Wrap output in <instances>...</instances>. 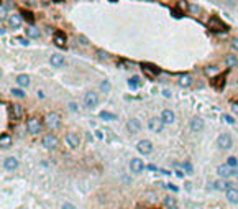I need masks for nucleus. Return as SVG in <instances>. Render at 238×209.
I'll return each mask as SVG.
<instances>
[{
	"label": "nucleus",
	"mask_w": 238,
	"mask_h": 209,
	"mask_svg": "<svg viewBox=\"0 0 238 209\" xmlns=\"http://www.w3.org/2000/svg\"><path fill=\"white\" fill-rule=\"evenodd\" d=\"M208 28H210L212 31H215V33H222V31L228 30V25L223 23L220 18H217V17H212V18L208 20Z\"/></svg>",
	"instance_id": "1"
},
{
	"label": "nucleus",
	"mask_w": 238,
	"mask_h": 209,
	"mask_svg": "<svg viewBox=\"0 0 238 209\" xmlns=\"http://www.w3.org/2000/svg\"><path fill=\"white\" fill-rule=\"evenodd\" d=\"M26 129L31 135H38L41 132V122H39L38 117H30L26 120Z\"/></svg>",
	"instance_id": "2"
},
{
	"label": "nucleus",
	"mask_w": 238,
	"mask_h": 209,
	"mask_svg": "<svg viewBox=\"0 0 238 209\" xmlns=\"http://www.w3.org/2000/svg\"><path fill=\"white\" fill-rule=\"evenodd\" d=\"M44 124L46 127H49V129H57L61 124V117H59V114H56V112H49V114H46V117H44Z\"/></svg>",
	"instance_id": "3"
},
{
	"label": "nucleus",
	"mask_w": 238,
	"mask_h": 209,
	"mask_svg": "<svg viewBox=\"0 0 238 209\" xmlns=\"http://www.w3.org/2000/svg\"><path fill=\"white\" fill-rule=\"evenodd\" d=\"M217 147L220 150H230L231 148V137L228 135V133H222V135H218Z\"/></svg>",
	"instance_id": "4"
},
{
	"label": "nucleus",
	"mask_w": 238,
	"mask_h": 209,
	"mask_svg": "<svg viewBox=\"0 0 238 209\" xmlns=\"http://www.w3.org/2000/svg\"><path fill=\"white\" fill-rule=\"evenodd\" d=\"M97 102H98V96L95 94L94 91H89V92H85V97H84V104H85V107H89V109H94L97 106Z\"/></svg>",
	"instance_id": "5"
},
{
	"label": "nucleus",
	"mask_w": 238,
	"mask_h": 209,
	"mask_svg": "<svg viewBox=\"0 0 238 209\" xmlns=\"http://www.w3.org/2000/svg\"><path fill=\"white\" fill-rule=\"evenodd\" d=\"M148 127H149V130H153L154 133H159L162 130V127H164V122H162L161 117H153V119H149Z\"/></svg>",
	"instance_id": "6"
},
{
	"label": "nucleus",
	"mask_w": 238,
	"mask_h": 209,
	"mask_svg": "<svg viewBox=\"0 0 238 209\" xmlns=\"http://www.w3.org/2000/svg\"><path fill=\"white\" fill-rule=\"evenodd\" d=\"M64 140H66V143H67V147H71V148H77V147H79V143H80L79 135H77V133H74V132L66 133Z\"/></svg>",
	"instance_id": "7"
},
{
	"label": "nucleus",
	"mask_w": 238,
	"mask_h": 209,
	"mask_svg": "<svg viewBox=\"0 0 238 209\" xmlns=\"http://www.w3.org/2000/svg\"><path fill=\"white\" fill-rule=\"evenodd\" d=\"M57 142H59V140H57L56 135H53V133H48V135H44V138H43V147L48 148V150H53V148H56Z\"/></svg>",
	"instance_id": "8"
},
{
	"label": "nucleus",
	"mask_w": 238,
	"mask_h": 209,
	"mask_svg": "<svg viewBox=\"0 0 238 209\" xmlns=\"http://www.w3.org/2000/svg\"><path fill=\"white\" fill-rule=\"evenodd\" d=\"M136 148H138V152H140L141 155H149L153 152V145L149 140H140L136 145Z\"/></svg>",
	"instance_id": "9"
},
{
	"label": "nucleus",
	"mask_w": 238,
	"mask_h": 209,
	"mask_svg": "<svg viewBox=\"0 0 238 209\" xmlns=\"http://www.w3.org/2000/svg\"><path fill=\"white\" fill-rule=\"evenodd\" d=\"M233 168L235 166H230V165H220L217 168V173L222 178H230V176H233Z\"/></svg>",
	"instance_id": "10"
},
{
	"label": "nucleus",
	"mask_w": 238,
	"mask_h": 209,
	"mask_svg": "<svg viewBox=\"0 0 238 209\" xmlns=\"http://www.w3.org/2000/svg\"><path fill=\"white\" fill-rule=\"evenodd\" d=\"M130 170L131 173H141L144 170V163H143V160L141 158H133L130 161Z\"/></svg>",
	"instance_id": "11"
},
{
	"label": "nucleus",
	"mask_w": 238,
	"mask_h": 209,
	"mask_svg": "<svg viewBox=\"0 0 238 209\" xmlns=\"http://www.w3.org/2000/svg\"><path fill=\"white\" fill-rule=\"evenodd\" d=\"M10 115H11V119H15V120H18L21 119V115H23V109L18 102H13L10 106Z\"/></svg>",
	"instance_id": "12"
},
{
	"label": "nucleus",
	"mask_w": 238,
	"mask_h": 209,
	"mask_svg": "<svg viewBox=\"0 0 238 209\" xmlns=\"http://www.w3.org/2000/svg\"><path fill=\"white\" fill-rule=\"evenodd\" d=\"M18 166H20V163H18V160H16L15 156H8V158L3 161V168L8 170V171H15Z\"/></svg>",
	"instance_id": "13"
},
{
	"label": "nucleus",
	"mask_w": 238,
	"mask_h": 209,
	"mask_svg": "<svg viewBox=\"0 0 238 209\" xmlns=\"http://www.w3.org/2000/svg\"><path fill=\"white\" fill-rule=\"evenodd\" d=\"M189 127L192 132H200L202 129H204V120H202L200 117H192L189 122Z\"/></svg>",
	"instance_id": "14"
},
{
	"label": "nucleus",
	"mask_w": 238,
	"mask_h": 209,
	"mask_svg": "<svg viewBox=\"0 0 238 209\" xmlns=\"http://www.w3.org/2000/svg\"><path fill=\"white\" fill-rule=\"evenodd\" d=\"M126 129H128L130 133H136L141 130V122L138 119H130L128 122H126Z\"/></svg>",
	"instance_id": "15"
},
{
	"label": "nucleus",
	"mask_w": 238,
	"mask_h": 209,
	"mask_svg": "<svg viewBox=\"0 0 238 209\" xmlns=\"http://www.w3.org/2000/svg\"><path fill=\"white\" fill-rule=\"evenodd\" d=\"M161 119H162L164 124H174V120H176V114H174L171 109H164L161 112Z\"/></svg>",
	"instance_id": "16"
},
{
	"label": "nucleus",
	"mask_w": 238,
	"mask_h": 209,
	"mask_svg": "<svg viewBox=\"0 0 238 209\" xmlns=\"http://www.w3.org/2000/svg\"><path fill=\"white\" fill-rule=\"evenodd\" d=\"M64 56H62V55H59V53H56V55H53V56H51L49 58V63H51V64H53L54 68H61V66H64Z\"/></svg>",
	"instance_id": "17"
},
{
	"label": "nucleus",
	"mask_w": 238,
	"mask_h": 209,
	"mask_svg": "<svg viewBox=\"0 0 238 209\" xmlns=\"http://www.w3.org/2000/svg\"><path fill=\"white\" fill-rule=\"evenodd\" d=\"M225 194H227V199L230 202H233V204H238V189L236 188H230L228 191H225Z\"/></svg>",
	"instance_id": "18"
},
{
	"label": "nucleus",
	"mask_w": 238,
	"mask_h": 209,
	"mask_svg": "<svg viewBox=\"0 0 238 209\" xmlns=\"http://www.w3.org/2000/svg\"><path fill=\"white\" fill-rule=\"evenodd\" d=\"M21 21H23V17L21 15H11L10 18H8V25L11 28H20Z\"/></svg>",
	"instance_id": "19"
},
{
	"label": "nucleus",
	"mask_w": 238,
	"mask_h": 209,
	"mask_svg": "<svg viewBox=\"0 0 238 209\" xmlns=\"http://www.w3.org/2000/svg\"><path fill=\"white\" fill-rule=\"evenodd\" d=\"M190 83H192V78L189 76V74H181L177 79V84L181 86V88H189Z\"/></svg>",
	"instance_id": "20"
},
{
	"label": "nucleus",
	"mask_w": 238,
	"mask_h": 209,
	"mask_svg": "<svg viewBox=\"0 0 238 209\" xmlns=\"http://www.w3.org/2000/svg\"><path fill=\"white\" fill-rule=\"evenodd\" d=\"M141 68H143V71L146 73L149 78H153V76H156V74L159 73V69L156 68V66H149V64H146V63H143V64H141Z\"/></svg>",
	"instance_id": "21"
},
{
	"label": "nucleus",
	"mask_w": 238,
	"mask_h": 209,
	"mask_svg": "<svg viewBox=\"0 0 238 209\" xmlns=\"http://www.w3.org/2000/svg\"><path fill=\"white\" fill-rule=\"evenodd\" d=\"M67 41V36H66V33H62V31H57L54 33V43L57 46H64Z\"/></svg>",
	"instance_id": "22"
},
{
	"label": "nucleus",
	"mask_w": 238,
	"mask_h": 209,
	"mask_svg": "<svg viewBox=\"0 0 238 209\" xmlns=\"http://www.w3.org/2000/svg\"><path fill=\"white\" fill-rule=\"evenodd\" d=\"M213 188L218 189V191H228L231 186H230L228 181H225V179H218V181L213 183Z\"/></svg>",
	"instance_id": "23"
},
{
	"label": "nucleus",
	"mask_w": 238,
	"mask_h": 209,
	"mask_svg": "<svg viewBox=\"0 0 238 209\" xmlns=\"http://www.w3.org/2000/svg\"><path fill=\"white\" fill-rule=\"evenodd\" d=\"M10 145H11V137L7 135V133H3V135L0 137V147H2V148H8Z\"/></svg>",
	"instance_id": "24"
},
{
	"label": "nucleus",
	"mask_w": 238,
	"mask_h": 209,
	"mask_svg": "<svg viewBox=\"0 0 238 209\" xmlns=\"http://www.w3.org/2000/svg\"><path fill=\"white\" fill-rule=\"evenodd\" d=\"M26 33H28V36H31V38H39V35H41V31L38 30V26H34V25L28 26Z\"/></svg>",
	"instance_id": "25"
},
{
	"label": "nucleus",
	"mask_w": 238,
	"mask_h": 209,
	"mask_svg": "<svg viewBox=\"0 0 238 209\" xmlns=\"http://www.w3.org/2000/svg\"><path fill=\"white\" fill-rule=\"evenodd\" d=\"M16 83H18L20 86H23V88H26V86L30 84V76H26V74H20V76L16 78Z\"/></svg>",
	"instance_id": "26"
},
{
	"label": "nucleus",
	"mask_w": 238,
	"mask_h": 209,
	"mask_svg": "<svg viewBox=\"0 0 238 209\" xmlns=\"http://www.w3.org/2000/svg\"><path fill=\"white\" fill-rule=\"evenodd\" d=\"M98 117H100L102 120H115L117 119V115H113V114H110V112H107V110H102L100 114H98Z\"/></svg>",
	"instance_id": "27"
},
{
	"label": "nucleus",
	"mask_w": 238,
	"mask_h": 209,
	"mask_svg": "<svg viewBox=\"0 0 238 209\" xmlns=\"http://www.w3.org/2000/svg\"><path fill=\"white\" fill-rule=\"evenodd\" d=\"M225 63H227V66L233 68V66L238 64V59H236V56H235V55H228L227 58H225Z\"/></svg>",
	"instance_id": "28"
},
{
	"label": "nucleus",
	"mask_w": 238,
	"mask_h": 209,
	"mask_svg": "<svg viewBox=\"0 0 238 209\" xmlns=\"http://www.w3.org/2000/svg\"><path fill=\"white\" fill-rule=\"evenodd\" d=\"M164 206H166V207H174V206H177V204H176V199H174L172 196H166V198H164Z\"/></svg>",
	"instance_id": "29"
},
{
	"label": "nucleus",
	"mask_w": 238,
	"mask_h": 209,
	"mask_svg": "<svg viewBox=\"0 0 238 209\" xmlns=\"http://www.w3.org/2000/svg\"><path fill=\"white\" fill-rule=\"evenodd\" d=\"M223 81H225V74H220V78L213 81V86H217V88H223Z\"/></svg>",
	"instance_id": "30"
},
{
	"label": "nucleus",
	"mask_w": 238,
	"mask_h": 209,
	"mask_svg": "<svg viewBox=\"0 0 238 209\" xmlns=\"http://www.w3.org/2000/svg\"><path fill=\"white\" fill-rule=\"evenodd\" d=\"M189 10H190V13H192V15H199L200 13V7H199V5H189Z\"/></svg>",
	"instance_id": "31"
},
{
	"label": "nucleus",
	"mask_w": 238,
	"mask_h": 209,
	"mask_svg": "<svg viewBox=\"0 0 238 209\" xmlns=\"http://www.w3.org/2000/svg\"><path fill=\"white\" fill-rule=\"evenodd\" d=\"M21 17H25V18H26L28 21H31V23H33V20H34V17H33L28 10H23V12H21Z\"/></svg>",
	"instance_id": "32"
},
{
	"label": "nucleus",
	"mask_w": 238,
	"mask_h": 209,
	"mask_svg": "<svg viewBox=\"0 0 238 209\" xmlns=\"http://www.w3.org/2000/svg\"><path fill=\"white\" fill-rule=\"evenodd\" d=\"M128 84L131 86V88H136L138 84H140V79H138V76H135V78H131V79H128Z\"/></svg>",
	"instance_id": "33"
},
{
	"label": "nucleus",
	"mask_w": 238,
	"mask_h": 209,
	"mask_svg": "<svg viewBox=\"0 0 238 209\" xmlns=\"http://www.w3.org/2000/svg\"><path fill=\"white\" fill-rule=\"evenodd\" d=\"M205 73L208 74V76H212V74H217V73H218V68H210V66H208V68H205Z\"/></svg>",
	"instance_id": "34"
},
{
	"label": "nucleus",
	"mask_w": 238,
	"mask_h": 209,
	"mask_svg": "<svg viewBox=\"0 0 238 209\" xmlns=\"http://www.w3.org/2000/svg\"><path fill=\"white\" fill-rule=\"evenodd\" d=\"M11 94L16 96V97H25V92H23L21 89H11Z\"/></svg>",
	"instance_id": "35"
},
{
	"label": "nucleus",
	"mask_w": 238,
	"mask_h": 209,
	"mask_svg": "<svg viewBox=\"0 0 238 209\" xmlns=\"http://www.w3.org/2000/svg\"><path fill=\"white\" fill-rule=\"evenodd\" d=\"M182 168L185 173H192V165L189 163V161H185V163H182Z\"/></svg>",
	"instance_id": "36"
},
{
	"label": "nucleus",
	"mask_w": 238,
	"mask_h": 209,
	"mask_svg": "<svg viewBox=\"0 0 238 209\" xmlns=\"http://www.w3.org/2000/svg\"><path fill=\"white\" fill-rule=\"evenodd\" d=\"M227 165H230V166H238V165H236V158H235V156H230V158L227 160Z\"/></svg>",
	"instance_id": "37"
},
{
	"label": "nucleus",
	"mask_w": 238,
	"mask_h": 209,
	"mask_svg": "<svg viewBox=\"0 0 238 209\" xmlns=\"http://www.w3.org/2000/svg\"><path fill=\"white\" fill-rule=\"evenodd\" d=\"M223 119H225V122H227V124H230V125H233V124H235V119H233V117H230V115H223Z\"/></svg>",
	"instance_id": "38"
},
{
	"label": "nucleus",
	"mask_w": 238,
	"mask_h": 209,
	"mask_svg": "<svg viewBox=\"0 0 238 209\" xmlns=\"http://www.w3.org/2000/svg\"><path fill=\"white\" fill-rule=\"evenodd\" d=\"M61 209H76V206L71 204V202H64V204L61 206Z\"/></svg>",
	"instance_id": "39"
},
{
	"label": "nucleus",
	"mask_w": 238,
	"mask_h": 209,
	"mask_svg": "<svg viewBox=\"0 0 238 209\" xmlns=\"http://www.w3.org/2000/svg\"><path fill=\"white\" fill-rule=\"evenodd\" d=\"M231 46H233V50H235V51H238V36L231 40Z\"/></svg>",
	"instance_id": "40"
},
{
	"label": "nucleus",
	"mask_w": 238,
	"mask_h": 209,
	"mask_svg": "<svg viewBox=\"0 0 238 209\" xmlns=\"http://www.w3.org/2000/svg\"><path fill=\"white\" fill-rule=\"evenodd\" d=\"M100 88H102V91H103V92H108V88H110V86H108V83H102Z\"/></svg>",
	"instance_id": "41"
},
{
	"label": "nucleus",
	"mask_w": 238,
	"mask_h": 209,
	"mask_svg": "<svg viewBox=\"0 0 238 209\" xmlns=\"http://www.w3.org/2000/svg\"><path fill=\"white\" fill-rule=\"evenodd\" d=\"M97 56H100V58H108V55H107V53H103V51H100V50L97 51Z\"/></svg>",
	"instance_id": "42"
},
{
	"label": "nucleus",
	"mask_w": 238,
	"mask_h": 209,
	"mask_svg": "<svg viewBox=\"0 0 238 209\" xmlns=\"http://www.w3.org/2000/svg\"><path fill=\"white\" fill-rule=\"evenodd\" d=\"M231 110L238 114V102H233V104H231Z\"/></svg>",
	"instance_id": "43"
},
{
	"label": "nucleus",
	"mask_w": 238,
	"mask_h": 209,
	"mask_svg": "<svg viewBox=\"0 0 238 209\" xmlns=\"http://www.w3.org/2000/svg\"><path fill=\"white\" fill-rule=\"evenodd\" d=\"M79 41L82 43V45H87V43H89V40H87V38H84V36H79Z\"/></svg>",
	"instance_id": "44"
},
{
	"label": "nucleus",
	"mask_w": 238,
	"mask_h": 209,
	"mask_svg": "<svg viewBox=\"0 0 238 209\" xmlns=\"http://www.w3.org/2000/svg\"><path fill=\"white\" fill-rule=\"evenodd\" d=\"M233 176H235V178H238V166H235V168H233Z\"/></svg>",
	"instance_id": "45"
},
{
	"label": "nucleus",
	"mask_w": 238,
	"mask_h": 209,
	"mask_svg": "<svg viewBox=\"0 0 238 209\" xmlns=\"http://www.w3.org/2000/svg\"><path fill=\"white\" fill-rule=\"evenodd\" d=\"M69 107H71L72 110H77V106H76V104H72V102H71V104H69Z\"/></svg>",
	"instance_id": "46"
},
{
	"label": "nucleus",
	"mask_w": 238,
	"mask_h": 209,
	"mask_svg": "<svg viewBox=\"0 0 238 209\" xmlns=\"http://www.w3.org/2000/svg\"><path fill=\"white\" fill-rule=\"evenodd\" d=\"M148 170H149V171H156V166H154V165H149Z\"/></svg>",
	"instance_id": "47"
},
{
	"label": "nucleus",
	"mask_w": 238,
	"mask_h": 209,
	"mask_svg": "<svg viewBox=\"0 0 238 209\" xmlns=\"http://www.w3.org/2000/svg\"><path fill=\"white\" fill-rule=\"evenodd\" d=\"M176 176H177V178H182L184 173H182V171H176Z\"/></svg>",
	"instance_id": "48"
},
{
	"label": "nucleus",
	"mask_w": 238,
	"mask_h": 209,
	"mask_svg": "<svg viewBox=\"0 0 238 209\" xmlns=\"http://www.w3.org/2000/svg\"><path fill=\"white\" fill-rule=\"evenodd\" d=\"M169 209H179V207H177V206H174V207H169Z\"/></svg>",
	"instance_id": "49"
}]
</instances>
